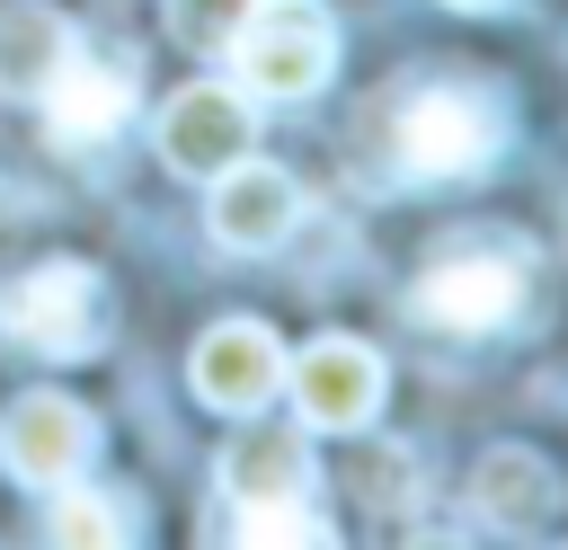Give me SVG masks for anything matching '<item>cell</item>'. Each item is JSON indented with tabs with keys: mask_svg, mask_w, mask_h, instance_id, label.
<instances>
[{
	"mask_svg": "<svg viewBox=\"0 0 568 550\" xmlns=\"http://www.w3.org/2000/svg\"><path fill=\"white\" fill-rule=\"evenodd\" d=\"M390 151H399V177H479L506 151V98L470 71L417 80L390 106Z\"/></svg>",
	"mask_w": 568,
	"mask_h": 550,
	"instance_id": "cell-1",
	"label": "cell"
},
{
	"mask_svg": "<svg viewBox=\"0 0 568 550\" xmlns=\"http://www.w3.org/2000/svg\"><path fill=\"white\" fill-rule=\"evenodd\" d=\"M115 328V302H106V275L80 266V257H44L27 266L9 293H0V346L36 355V364H71L89 346H106Z\"/></svg>",
	"mask_w": 568,
	"mask_h": 550,
	"instance_id": "cell-2",
	"label": "cell"
},
{
	"mask_svg": "<svg viewBox=\"0 0 568 550\" xmlns=\"http://www.w3.org/2000/svg\"><path fill=\"white\" fill-rule=\"evenodd\" d=\"M231 80L248 98H320L337 71V27L320 0H248V18L231 27Z\"/></svg>",
	"mask_w": 568,
	"mask_h": 550,
	"instance_id": "cell-3",
	"label": "cell"
},
{
	"mask_svg": "<svg viewBox=\"0 0 568 550\" xmlns=\"http://www.w3.org/2000/svg\"><path fill=\"white\" fill-rule=\"evenodd\" d=\"M515 302H524V257L515 248H453L408 284L417 328H444V337H488V328L515 319Z\"/></svg>",
	"mask_w": 568,
	"mask_h": 550,
	"instance_id": "cell-4",
	"label": "cell"
},
{
	"mask_svg": "<svg viewBox=\"0 0 568 550\" xmlns=\"http://www.w3.org/2000/svg\"><path fill=\"white\" fill-rule=\"evenodd\" d=\"M98 461V417L71 390H18L0 408V470L18 488H62Z\"/></svg>",
	"mask_w": 568,
	"mask_h": 550,
	"instance_id": "cell-5",
	"label": "cell"
},
{
	"mask_svg": "<svg viewBox=\"0 0 568 550\" xmlns=\"http://www.w3.org/2000/svg\"><path fill=\"white\" fill-rule=\"evenodd\" d=\"M284 381L302 399V426H320V435H355L382 408V355L364 337H337V328L311 337L302 355H284Z\"/></svg>",
	"mask_w": 568,
	"mask_h": 550,
	"instance_id": "cell-6",
	"label": "cell"
},
{
	"mask_svg": "<svg viewBox=\"0 0 568 550\" xmlns=\"http://www.w3.org/2000/svg\"><path fill=\"white\" fill-rule=\"evenodd\" d=\"M186 381H195L204 408L257 417V408L284 390V346H275L266 319H213V328L195 337V355H186Z\"/></svg>",
	"mask_w": 568,
	"mask_h": 550,
	"instance_id": "cell-7",
	"label": "cell"
},
{
	"mask_svg": "<svg viewBox=\"0 0 568 550\" xmlns=\"http://www.w3.org/2000/svg\"><path fill=\"white\" fill-rule=\"evenodd\" d=\"M240 151H257L248 89H231V80H195V89H178V98L160 106V160H169L178 177H213V169H231Z\"/></svg>",
	"mask_w": 568,
	"mask_h": 550,
	"instance_id": "cell-8",
	"label": "cell"
},
{
	"mask_svg": "<svg viewBox=\"0 0 568 550\" xmlns=\"http://www.w3.org/2000/svg\"><path fill=\"white\" fill-rule=\"evenodd\" d=\"M213 195H204V222H213V240L222 248H240V257H257V248H284L293 240V222H302V186L275 169V160H231V169H213L204 177Z\"/></svg>",
	"mask_w": 568,
	"mask_h": 550,
	"instance_id": "cell-9",
	"label": "cell"
},
{
	"mask_svg": "<svg viewBox=\"0 0 568 550\" xmlns=\"http://www.w3.org/2000/svg\"><path fill=\"white\" fill-rule=\"evenodd\" d=\"M470 506H479V523H497V532H550L559 506H568V488H559V470H550L532 444H497V452H479V470H470Z\"/></svg>",
	"mask_w": 568,
	"mask_h": 550,
	"instance_id": "cell-10",
	"label": "cell"
},
{
	"mask_svg": "<svg viewBox=\"0 0 568 550\" xmlns=\"http://www.w3.org/2000/svg\"><path fill=\"white\" fill-rule=\"evenodd\" d=\"M44 124H53L62 151H106V142L133 124V80L106 71V62H80V53H71V62L44 80Z\"/></svg>",
	"mask_w": 568,
	"mask_h": 550,
	"instance_id": "cell-11",
	"label": "cell"
},
{
	"mask_svg": "<svg viewBox=\"0 0 568 550\" xmlns=\"http://www.w3.org/2000/svg\"><path fill=\"white\" fill-rule=\"evenodd\" d=\"M213 479H222V497H231V506L311 497V444H302V435H275V426H248V435H231V444H222Z\"/></svg>",
	"mask_w": 568,
	"mask_h": 550,
	"instance_id": "cell-12",
	"label": "cell"
},
{
	"mask_svg": "<svg viewBox=\"0 0 568 550\" xmlns=\"http://www.w3.org/2000/svg\"><path fill=\"white\" fill-rule=\"evenodd\" d=\"M71 53H80L71 18H53V9H0V89L9 98H44V80Z\"/></svg>",
	"mask_w": 568,
	"mask_h": 550,
	"instance_id": "cell-13",
	"label": "cell"
},
{
	"mask_svg": "<svg viewBox=\"0 0 568 550\" xmlns=\"http://www.w3.org/2000/svg\"><path fill=\"white\" fill-rule=\"evenodd\" d=\"M124 497H98L80 479H62V506L44 515V541H80V550H124L133 541V515H115Z\"/></svg>",
	"mask_w": 568,
	"mask_h": 550,
	"instance_id": "cell-14",
	"label": "cell"
},
{
	"mask_svg": "<svg viewBox=\"0 0 568 550\" xmlns=\"http://www.w3.org/2000/svg\"><path fill=\"white\" fill-rule=\"evenodd\" d=\"M355 506H382V515L417 506V470L399 444H355Z\"/></svg>",
	"mask_w": 568,
	"mask_h": 550,
	"instance_id": "cell-15",
	"label": "cell"
},
{
	"mask_svg": "<svg viewBox=\"0 0 568 550\" xmlns=\"http://www.w3.org/2000/svg\"><path fill=\"white\" fill-rule=\"evenodd\" d=\"M231 541H311V550H328V541H337V523L302 515V497H266V506H240Z\"/></svg>",
	"mask_w": 568,
	"mask_h": 550,
	"instance_id": "cell-16",
	"label": "cell"
},
{
	"mask_svg": "<svg viewBox=\"0 0 568 550\" xmlns=\"http://www.w3.org/2000/svg\"><path fill=\"white\" fill-rule=\"evenodd\" d=\"M240 18H248V0H169V35L186 53H222Z\"/></svg>",
	"mask_w": 568,
	"mask_h": 550,
	"instance_id": "cell-17",
	"label": "cell"
},
{
	"mask_svg": "<svg viewBox=\"0 0 568 550\" xmlns=\"http://www.w3.org/2000/svg\"><path fill=\"white\" fill-rule=\"evenodd\" d=\"M444 9H470V18H497V9H515V0H444Z\"/></svg>",
	"mask_w": 568,
	"mask_h": 550,
	"instance_id": "cell-18",
	"label": "cell"
}]
</instances>
